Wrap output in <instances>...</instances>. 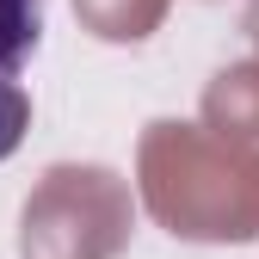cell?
Instances as JSON below:
<instances>
[{
    "mask_svg": "<svg viewBox=\"0 0 259 259\" xmlns=\"http://www.w3.org/2000/svg\"><path fill=\"white\" fill-rule=\"evenodd\" d=\"M25 130H31V93L13 74H0V160L25 142Z\"/></svg>",
    "mask_w": 259,
    "mask_h": 259,
    "instance_id": "obj_2",
    "label": "cell"
},
{
    "mask_svg": "<svg viewBox=\"0 0 259 259\" xmlns=\"http://www.w3.org/2000/svg\"><path fill=\"white\" fill-rule=\"evenodd\" d=\"M44 37V0H0V74H13L19 62Z\"/></svg>",
    "mask_w": 259,
    "mask_h": 259,
    "instance_id": "obj_1",
    "label": "cell"
}]
</instances>
